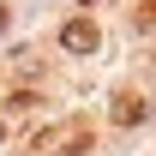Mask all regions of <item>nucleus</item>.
Instances as JSON below:
<instances>
[{
	"mask_svg": "<svg viewBox=\"0 0 156 156\" xmlns=\"http://www.w3.org/2000/svg\"><path fill=\"white\" fill-rule=\"evenodd\" d=\"M132 30H156V0H138V12H132Z\"/></svg>",
	"mask_w": 156,
	"mask_h": 156,
	"instance_id": "obj_4",
	"label": "nucleus"
},
{
	"mask_svg": "<svg viewBox=\"0 0 156 156\" xmlns=\"http://www.w3.org/2000/svg\"><path fill=\"white\" fill-rule=\"evenodd\" d=\"M0 132H6V126H0Z\"/></svg>",
	"mask_w": 156,
	"mask_h": 156,
	"instance_id": "obj_7",
	"label": "nucleus"
},
{
	"mask_svg": "<svg viewBox=\"0 0 156 156\" xmlns=\"http://www.w3.org/2000/svg\"><path fill=\"white\" fill-rule=\"evenodd\" d=\"M96 42H102V30L90 18H72L66 30H60V48H66V54H96Z\"/></svg>",
	"mask_w": 156,
	"mask_h": 156,
	"instance_id": "obj_2",
	"label": "nucleus"
},
{
	"mask_svg": "<svg viewBox=\"0 0 156 156\" xmlns=\"http://www.w3.org/2000/svg\"><path fill=\"white\" fill-rule=\"evenodd\" d=\"M78 6H96V0H78Z\"/></svg>",
	"mask_w": 156,
	"mask_h": 156,
	"instance_id": "obj_6",
	"label": "nucleus"
},
{
	"mask_svg": "<svg viewBox=\"0 0 156 156\" xmlns=\"http://www.w3.org/2000/svg\"><path fill=\"white\" fill-rule=\"evenodd\" d=\"M6 24H12V6H0V30H6Z\"/></svg>",
	"mask_w": 156,
	"mask_h": 156,
	"instance_id": "obj_5",
	"label": "nucleus"
},
{
	"mask_svg": "<svg viewBox=\"0 0 156 156\" xmlns=\"http://www.w3.org/2000/svg\"><path fill=\"white\" fill-rule=\"evenodd\" d=\"M90 120H60V126H48V132H36L30 138V156H72V150H84V144H90Z\"/></svg>",
	"mask_w": 156,
	"mask_h": 156,
	"instance_id": "obj_1",
	"label": "nucleus"
},
{
	"mask_svg": "<svg viewBox=\"0 0 156 156\" xmlns=\"http://www.w3.org/2000/svg\"><path fill=\"white\" fill-rule=\"evenodd\" d=\"M144 114H150V102L138 90H120L114 96V126H144Z\"/></svg>",
	"mask_w": 156,
	"mask_h": 156,
	"instance_id": "obj_3",
	"label": "nucleus"
}]
</instances>
